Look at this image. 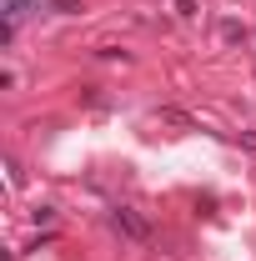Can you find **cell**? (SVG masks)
I'll return each instance as SVG.
<instances>
[{
  "mask_svg": "<svg viewBox=\"0 0 256 261\" xmlns=\"http://www.w3.org/2000/svg\"><path fill=\"white\" fill-rule=\"evenodd\" d=\"M111 226L121 231L126 241H151V221H146L141 211H131V206H116V211H111Z\"/></svg>",
  "mask_w": 256,
  "mask_h": 261,
  "instance_id": "1",
  "label": "cell"
},
{
  "mask_svg": "<svg viewBox=\"0 0 256 261\" xmlns=\"http://www.w3.org/2000/svg\"><path fill=\"white\" fill-rule=\"evenodd\" d=\"M5 5V20H15L20 25V15H31V10H56V0H0Z\"/></svg>",
  "mask_w": 256,
  "mask_h": 261,
  "instance_id": "2",
  "label": "cell"
},
{
  "mask_svg": "<svg viewBox=\"0 0 256 261\" xmlns=\"http://www.w3.org/2000/svg\"><path fill=\"white\" fill-rule=\"evenodd\" d=\"M156 121H166V126H181V130H196V121L186 116V111H176V106H161Z\"/></svg>",
  "mask_w": 256,
  "mask_h": 261,
  "instance_id": "3",
  "label": "cell"
},
{
  "mask_svg": "<svg viewBox=\"0 0 256 261\" xmlns=\"http://www.w3.org/2000/svg\"><path fill=\"white\" fill-rule=\"evenodd\" d=\"M221 40H226V45H246V40H251V31H246L241 20H221Z\"/></svg>",
  "mask_w": 256,
  "mask_h": 261,
  "instance_id": "4",
  "label": "cell"
},
{
  "mask_svg": "<svg viewBox=\"0 0 256 261\" xmlns=\"http://www.w3.org/2000/svg\"><path fill=\"white\" fill-rule=\"evenodd\" d=\"M176 15H186V20H191V15H196V0H176Z\"/></svg>",
  "mask_w": 256,
  "mask_h": 261,
  "instance_id": "5",
  "label": "cell"
}]
</instances>
